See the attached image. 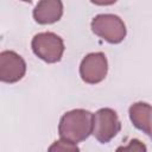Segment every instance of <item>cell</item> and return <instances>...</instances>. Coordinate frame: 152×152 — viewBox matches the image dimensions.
<instances>
[{
    "label": "cell",
    "instance_id": "obj_9",
    "mask_svg": "<svg viewBox=\"0 0 152 152\" xmlns=\"http://www.w3.org/2000/svg\"><path fill=\"white\" fill-rule=\"evenodd\" d=\"M48 152H80L77 144L59 139L55 140L48 148Z\"/></svg>",
    "mask_w": 152,
    "mask_h": 152
},
{
    "label": "cell",
    "instance_id": "obj_8",
    "mask_svg": "<svg viewBox=\"0 0 152 152\" xmlns=\"http://www.w3.org/2000/svg\"><path fill=\"white\" fill-rule=\"evenodd\" d=\"M128 115L133 126L152 139V106L142 101L134 102L128 109Z\"/></svg>",
    "mask_w": 152,
    "mask_h": 152
},
{
    "label": "cell",
    "instance_id": "obj_10",
    "mask_svg": "<svg viewBox=\"0 0 152 152\" xmlns=\"http://www.w3.org/2000/svg\"><path fill=\"white\" fill-rule=\"evenodd\" d=\"M115 152H147V148L139 139H132L127 145L119 146Z\"/></svg>",
    "mask_w": 152,
    "mask_h": 152
},
{
    "label": "cell",
    "instance_id": "obj_3",
    "mask_svg": "<svg viewBox=\"0 0 152 152\" xmlns=\"http://www.w3.org/2000/svg\"><path fill=\"white\" fill-rule=\"evenodd\" d=\"M33 53L45 63L53 64L62 59L65 46L63 39L53 32H39L31 40Z\"/></svg>",
    "mask_w": 152,
    "mask_h": 152
},
{
    "label": "cell",
    "instance_id": "obj_2",
    "mask_svg": "<svg viewBox=\"0 0 152 152\" xmlns=\"http://www.w3.org/2000/svg\"><path fill=\"white\" fill-rule=\"evenodd\" d=\"M90 27L96 36L109 44L121 43L127 34L124 20L119 15L112 13H101L95 15L90 23Z\"/></svg>",
    "mask_w": 152,
    "mask_h": 152
},
{
    "label": "cell",
    "instance_id": "obj_7",
    "mask_svg": "<svg viewBox=\"0 0 152 152\" xmlns=\"http://www.w3.org/2000/svg\"><path fill=\"white\" fill-rule=\"evenodd\" d=\"M32 15L40 25L57 23L63 15V2L61 0H42L34 6Z\"/></svg>",
    "mask_w": 152,
    "mask_h": 152
},
{
    "label": "cell",
    "instance_id": "obj_5",
    "mask_svg": "<svg viewBox=\"0 0 152 152\" xmlns=\"http://www.w3.org/2000/svg\"><path fill=\"white\" fill-rule=\"evenodd\" d=\"M108 72V61L103 52H90L83 57L80 64V76L88 84L102 82Z\"/></svg>",
    "mask_w": 152,
    "mask_h": 152
},
{
    "label": "cell",
    "instance_id": "obj_4",
    "mask_svg": "<svg viewBox=\"0 0 152 152\" xmlns=\"http://www.w3.org/2000/svg\"><path fill=\"white\" fill-rule=\"evenodd\" d=\"M121 129L116 112L112 108H100L93 119V135L101 144L109 142Z\"/></svg>",
    "mask_w": 152,
    "mask_h": 152
},
{
    "label": "cell",
    "instance_id": "obj_1",
    "mask_svg": "<svg viewBox=\"0 0 152 152\" xmlns=\"http://www.w3.org/2000/svg\"><path fill=\"white\" fill-rule=\"evenodd\" d=\"M94 114L87 109L76 108L65 112L58 124V134L61 139L78 144L93 134Z\"/></svg>",
    "mask_w": 152,
    "mask_h": 152
},
{
    "label": "cell",
    "instance_id": "obj_6",
    "mask_svg": "<svg viewBox=\"0 0 152 152\" xmlns=\"http://www.w3.org/2000/svg\"><path fill=\"white\" fill-rule=\"evenodd\" d=\"M26 74V62L12 50L0 52V81L4 83L19 82Z\"/></svg>",
    "mask_w": 152,
    "mask_h": 152
}]
</instances>
